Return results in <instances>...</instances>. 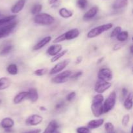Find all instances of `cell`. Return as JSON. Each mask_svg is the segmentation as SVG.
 Wrapping results in <instances>:
<instances>
[{"label":"cell","instance_id":"25","mask_svg":"<svg viewBox=\"0 0 133 133\" xmlns=\"http://www.w3.org/2000/svg\"><path fill=\"white\" fill-rule=\"evenodd\" d=\"M6 71H7L9 74H11V75H16V74H18V66H17L16 64H10L6 67Z\"/></svg>","mask_w":133,"mask_h":133},{"label":"cell","instance_id":"12","mask_svg":"<svg viewBox=\"0 0 133 133\" xmlns=\"http://www.w3.org/2000/svg\"><path fill=\"white\" fill-rule=\"evenodd\" d=\"M38 93L36 89L31 88L27 91V99H28L31 102L35 103L36 102H37V100H38Z\"/></svg>","mask_w":133,"mask_h":133},{"label":"cell","instance_id":"26","mask_svg":"<svg viewBox=\"0 0 133 133\" xmlns=\"http://www.w3.org/2000/svg\"><path fill=\"white\" fill-rule=\"evenodd\" d=\"M16 17H17V16L15 15V14H14V15L5 17V18H0V27L2 26H4V25L6 24V23H9V22H12V21L14 20Z\"/></svg>","mask_w":133,"mask_h":133},{"label":"cell","instance_id":"8","mask_svg":"<svg viewBox=\"0 0 133 133\" xmlns=\"http://www.w3.org/2000/svg\"><path fill=\"white\" fill-rule=\"evenodd\" d=\"M70 62V59H65L61 61V62L58 63L56 64V65L51 69L50 72H49V74H50L51 75H53V74H57V73L61 72H62V70L69 65Z\"/></svg>","mask_w":133,"mask_h":133},{"label":"cell","instance_id":"46","mask_svg":"<svg viewBox=\"0 0 133 133\" xmlns=\"http://www.w3.org/2000/svg\"><path fill=\"white\" fill-rule=\"evenodd\" d=\"M104 59H105V57H101V58H100L99 59L98 61H97V64H99V63H101V62H103V60H104Z\"/></svg>","mask_w":133,"mask_h":133},{"label":"cell","instance_id":"5","mask_svg":"<svg viewBox=\"0 0 133 133\" xmlns=\"http://www.w3.org/2000/svg\"><path fill=\"white\" fill-rule=\"evenodd\" d=\"M16 25L17 22L13 20L4 26H1L0 27V39L7 37L8 35H10V33L12 31Z\"/></svg>","mask_w":133,"mask_h":133},{"label":"cell","instance_id":"24","mask_svg":"<svg viewBox=\"0 0 133 133\" xmlns=\"http://www.w3.org/2000/svg\"><path fill=\"white\" fill-rule=\"evenodd\" d=\"M59 15L63 18H70L73 16V12L66 8H61L59 10Z\"/></svg>","mask_w":133,"mask_h":133},{"label":"cell","instance_id":"31","mask_svg":"<svg viewBox=\"0 0 133 133\" xmlns=\"http://www.w3.org/2000/svg\"><path fill=\"white\" fill-rule=\"evenodd\" d=\"M104 101V96L102 94L97 93V95H95L93 97V99H92V102H101L103 103Z\"/></svg>","mask_w":133,"mask_h":133},{"label":"cell","instance_id":"21","mask_svg":"<svg viewBox=\"0 0 133 133\" xmlns=\"http://www.w3.org/2000/svg\"><path fill=\"white\" fill-rule=\"evenodd\" d=\"M11 80L6 77H2L0 78V91L5 90L9 87L11 85Z\"/></svg>","mask_w":133,"mask_h":133},{"label":"cell","instance_id":"34","mask_svg":"<svg viewBox=\"0 0 133 133\" xmlns=\"http://www.w3.org/2000/svg\"><path fill=\"white\" fill-rule=\"evenodd\" d=\"M122 27L120 26H116V27H114V29L110 33V37H116L119 35V33L122 31Z\"/></svg>","mask_w":133,"mask_h":133},{"label":"cell","instance_id":"27","mask_svg":"<svg viewBox=\"0 0 133 133\" xmlns=\"http://www.w3.org/2000/svg\"><path fill=\"white\" fill-rule=\"evenodd\" d=\"M68 50L67 49L64 50H61V52H60L59 53H57V55L53 56V57L51 59V61L52 63H53V62H55V61H58V60H59L60 59L62 58L63 56H64L65 55L68 53Z\"/></svg>","mask_w":133,"mask_h":133},{"label":"cell","instance_id":"1","mask_svg":"<svg viewBox=\"0 0 133 133\" xmlns=\"http://www.w3.org/2000/svg\"><path fill=\"white\" fill-rule=\"evenodd\" d=\"M55 18L48 13H39L35 15L34 22L41 26H49L54 23Z\"/></svg>","mask_w":133,"mask_h":133},{"label":"cell","instance_id":"33","mask_svg":"<svg viewBox=\"0 0 133 133\" xmlns=\"http://www.w3.org/2000/svg\"><path fill=\"white\" fill-rule=\"evenodd\" d=\"M105 129L107 133H113L114 126L113 124L110 122H107L105 124Z\"/></svg>","mask_w":133,"mask_h":133},{"label":"cell","instance_id":"3","mask_svg":"<svg viewBox=\"0 0 133 133\" xmlns=\"http://www.w3.org/2000/svg\"><path fill=\"white\" fill-rule=\"evenodd\" d=\"M104 102L103 103V113H107L110 112L111 110L114 108L116 102V93L112 91L109 95L108 97L105 99Z\"/></svg>","mask_w":133,"mask_h":133},{"label":"cell","instance_id":"14","mask_svg":"<svg viewBox=\"0 0 133 133\" xmlns=\"http://www.w3.org/2000/svg\"><path fill=\"white\" fill-rule=\"evenodd\" d=\"M26 0H18L11 8V12L13 14H17L22 11L25 5Z\"/></svg>","mask_w":133,"mask_h":133},{"label":"cell","instance_id":"19","mask_svg":"<svg viewBox=\"0 0 133 133\" xmlns=\"http://www.w3.org/2000/svg\"><path fill=\"white\" fill-rule=\"evenodd\" d=\"M27 91H21L18 93L13 99V103L14 104H18L22 102L25 99L27 98Z\"/></svg>","mask_w":133,"mask_h":133},{"label":"cell","instance_id":"37","mask_svg":"<svg viewBox=\"0 0 133 133\" xmlns=\"http://www.w3.org/2000/svg\"><path fill=\"white\" fill-rule=\"evenodd\" d=\"M130 121V116L129 114H126L123 117L122 120V125L125 126H127L128 123H129Z\"/></svg>","mask_w":133,"mask_h":133},{"label":"cell","instance_id":"11","mask_svg":"<svg viewBox=\"0 0 133 133\" xmlns=\"http://www.w3.org/2000/svg\"><path fill=\"white\" fill-rule=\"evenodd\" d=\"M79 34H80V31H79V30L78 29H71L69 30V31H66V33H64L65 40H70L75 39V38L79 37Z\"/></svg>","mask_w":133,"mask_h":133},{"label":"cell","instance_id":"40","mask_svg":"<svg viewBox=\"0 0 133 133\" xmlns=\"http://www.w3.org/2000/svg\"><path fill=\"white\" fill-rule=\"evenodd\" d=\"M122 98H123V99H124L125 97H126L127 95H128V91H127V89L125 88V87L122 89Z\"/></svg>","mask_w":133,"mask_h":133},{"label":"cell","instance_id":"29","mask_svg":"<svg viewBox=\"0 0 133 133\" xmlns=\"http://www.w3.org/2000/svg\"><path fill=\"white\" fill-rule=\"evenodd\" d=\"M42 9V5L41 4H36L32 7V9H31V13L34 15H36V14L40 13Z\"/></svg>","mask_w":133,"mask_h":133},{"label":"cell","instance_id":"13","mask_svg":"<svg viewBox=\"0 0 133 133\" xmlns=\"http://www.w3.org/2000/svg\"><path fill=\"white\" fill-rule=\"evenodd\" d=\"M51 40V36H47L43 38L42 40H40V41L38 43H36L35 46L32 48V50L34 51H37L38 50L41 49L43 47L45 46L46 44H48L49 42Z\"/></svg>","mask_w":133,"mask_h":133},{"label":"cell","instance_id":"41","mask_svg":"<svg viewBox=\"0 0 133 133\" xmlns=\"http://www.w3.org/2000/svg\"><path fill=\"white\" fill-rule=\"evenodd\" d=\"M41 132V129H35V130H30V131L28 132H26L24 133H40Z\"/></svg>","mask_w":133,"mask_h":133},{"label":"cell","instance_id":"6","mask_svg":"<svg viewBox=\"0 0 133 133\" xmlns=\"http://www.w3.org/2000/svg\"><path fill=\"white\" fill-rule=\"evenodd\" d=\"M112 86V83L109 82H106V81L101 80H98L95 85L94 91L96 93L99 94H102L103 93L107 91Z\"/></svg>","mask_w":133,"mask_h":133},{"label":"cell","instance_id":"4","mask_svg":"<svg viewBox=\"0 0 133 133\" xmlns=\"http://www.w3.org/2000/svg\"><path fill=\"white\" fill-rule=\"evenodd\" d=\"M71 75H72V72L70 70H65L62 72H60L55 77L52 78L51 82L54 83H65L67 82Z\"/></svg>","mask_w":133,"mask_h":133},{"label":"cell","instance_id":"49","mask_svg":"<svg viewBox=\"0 0 133 133\" xmlns=\"http://www.w3.org/2000/svg\"><path fill=\"white\" fill-rule=\"evenodd\" d=\"M53 133H61V132H58V130H56L54 132H53Z\"/></svg>","mask_w":133,"mask_h":133},{"label":"cell","instance_id":"43","mask_svg":"<svg viewBox=\"0 0 133 133\" xmlns=\"http://www.w3.org/2000/svg\"><path fill=\"white\" fill-rule=\"evenodd\" d=\"M83 61V56H79L77 57L76 59V64H79L82 62Z\"/></svg>","mask_w":133,"mask_h":133},{"label":"cell","instance_id":"10","mask_svg":"<svg viewBox=\"0 0 133 133\" xmlns=\"http://www.w3.org/2000/svg\"><path fill=\"white\" fill-rule=\"evenodd\" d=\"M103 103L101 102H92L91 110L94 116L96 117H99L103 113Z\"/></svg>","mask_w":133,"mask_h":133},{"label":"cell","instance_id":"44","mask_svg":"<svg viewBox=\"0 0 133 133\" xmlns=\"http://www.w3.org/2000/svg\"><path fill=\"white\" fill-rule=\"evenodd\" d=\"M122 47V44H116V45H115L114 46V48H113V50H114V51H117L118 50L121 49Z\"/></svg>","mask_w":133,"mask_h":133},{"label":"cell","instance_id":"2","mask_svg":"<svg viewBox=\"0 0 133 133\" xmlns=\"http://www.w3.org/2000/svg\"><path fill=\"white\" fill-rule=\"evenodd\" d=\"M112 27L113 24L111 23H105V24L101 25V26H97V27H94V28L92 29L90 31H88L87 36V37L89 38V39L95 38L96 37L99 36L101 34L103 33L110 29Z\"/></svg>","mask_w":133,"mask_h":133},{"label":"cell","instance_id":"30","mask_svg":"<svg viewBox=\"0 0 133 133\" xmlns=\"http://www.w3.org/2000/svg\"><path fill=\"white\" fill-rule=\"evenodd\" d=\"M12 48L13 46L12 45H6L0 51V56H5L8 54L12 50Z\"/></svg>","mask_w":133,"mask_h":133},{"label":"cell","instance_id":"20","mask_svg":"<svg viewBox=\"0 0 133 133\" xmlns=\"http://www.w3.org/2000/svg\"><path fill=\"white\" fill-rule=\"evenodd\" d=\"M58 127V125L56 121H51L49 123L47 126L46 129H45L42 133H53Z\"/></svg>","mask_w":133,"mask_h":133},{"label":"cell","instance_id":"15","mask_svg":"<svg viewBox=\"0 0 133 133\" xmlns=\"http://www.w3.org/2000/svg\"><path fill=\"white\" fill-rule=\"evenodd\" d=\"M62 49V47L61 44H55L54 45L51 46L47 50V53L51 56H54L57 55V53H59Z\"/></svg>","mask_w":133,"mask_h":133},{"label":"cell","instance_id":"39","mask_svg":"<svg viewBox=\"0 0 133 133\" xmlns=\"http://www.w3.org/2000/svg\"><path fill=\"white\" fill-rule=\"evenodd\" d=\"M82 74H83V72L82 71L77 72L75 73V74H72V75L70 76V78H71V79H77V78H79L81 76H82Z\"/></svg>","mask_w":133,"mask_h":133},{"label":"cell","instance_id":"9","mask_svg":"<svg viewBox=\"0 0 133 133\" xmlns=\"http://www.w3.org/2000/svg\"><path fill=\"white\" fill-rule=\"evenodd\" d=\"M43 121V117L38 114L30 116L25 120V124L28 126H36L41 123Z\"/></svg>","mask_w":133,"mask_h":133},{"label":"cell","instance_id":"48","mask_svg":"<svg viewBox=\"0 0 133 133\" xmlns=\"http://www.w3.org/2000/svg\"><path fill=\"white\" fill-rule=\"evenodd\" d=\"M40 110H43V111H45V110H46V108H45V107H43V106H41L40 107Z\"/></svg>","mask_w":133,"mask_h":133},{"label":"cell","instance_id":"22","mask_svg":"<svg viewBox=\"0 0 133 133\" xmlns=\"http://www.w3.org/2000/svg\"><path fill=\"white\" fill-rule=\"evenodd\" d=\"M125 108L127 110H130L132 108V93H130L129 94L127 95L123 103Z\"/></svg>","mask_w":133,"mask_h":133},{"label":"cell","instance_id":"47","mask_svg":"<svg viewBox=\"0 0 133 133\" xmlns=\"http://www.w3.org/2000/svg\"><path fill=\"white\" fill-rule=\"evenodd\" d=\"M130 51H131V53L132 54L133 53V46L132 45H131V47H130Z\"/></svg>","mask_w":133,"mask_h":133},{"label":"cell","instance_id":"35","mask_svg":"<svg viewBox=\"0 0 133 133\" xmlns=\"http://www.w3.org/2000/svg\"><path fill=\"white\" fill-rule=\"evenodd\" d=\"M77 133H91L90 129L86 126H80L76 129Z\"/></svg>","mask_w":133,"mask_h":133},{"label":"cell","instance_id":"42","mask_svg":"<svg viewBox=\"0 0 133 133\" xmlns=\"http://www.w3.org/2000/svg\"><path fill=\"white\" fill-rule=\"evenodd\" d=\"M64 102L58 103V104H56V106H55V109H57V110L61 109V108H62V107L64 106Z\"/></svg>","mask_w":133,"mask_h":133},{"label":"cell","instance_id":"32","mask_svg":"<svg viewBox=\"0 0 133 133\" xmlns=\"http://www.w3.org/2000/svg\"><path fill=\"white\" fill-rule=\"evenodd\" d=\"M48 72V69L46 68H43V69H39L34 71V74L38 76H42L45 75Z\"/></svg>","mask_w":133,"mask_h":133},{"label":"cell","instance_id":"45","mask_svg":"<svg viewBox=\"0 0 133 133\" xmlns=\"http://www.w3.org/2000/svg\"><path fill=\"white\" fill-rule=\"evenodd\" d=\"M58 0H48V3L49 5H53V4L55 3Z\"/></svg>","mask_w":133,"mask_h":133},{"label":"cell","instance_id":"36","mask_svg":"<svg viewBox=\"0 0 133 133\" xmlns=\"http://www.w3.org/2000/svg\"><path fill=\"white\" fill-rule=\"evenodd\" d=\"M87 3H88L87 0H77V2L78 7L81 9H85L87 6Z\"/></svg>","mask_w":133,"mask_h":133},{"label":"cell","instance_id":"18","mask_svg":"<svg viewBox=\"0 0 133 133\" xmlns=\"http://www.w3.org/2000/svg\"><path fill=\"white\" fill-rule=\"evenodd\" d=\"M98 7H92L91 9H90L85 14H84L83 16V18L84 20H90V19H92L93 18L96 14H97L98 13Z\"/></svg>","mask_w":133,"mask_h":133},{"label":"cell","instance_id":"7","mask_svg":"<svg viewBox=\"0 0 133 133\" xmlns=\"http://www.w3.org/2000/svg\"><path fill=\"white\" fill-rule=\"evenodd\" d=\"M99 80L109 82L113 78V73L112 70L109 68H102L99 71L97 74Z\"/></svg>","mask_w":133,"mask_h":133},{"label":"cell","instance_id":"23","mask_svg":"<svg viewBox=\"0 0 133 133\" xmlns=\"http://www.w3.org/2000/svg\"><path fill=\"white\" fill-rule=\"evenodd\" d=\"M128 4V0H114L112 7L114 9H120L124 8Z\"/></svg>","mask_w":133,"mask_h":133},{"label":"cell","instance_id":"16","mask_svg":"<svg viewBox=\"0 0 133 133\" xmlns=\"http://www.w3.org/2000/svg\"><path fill=\"white\" fill-rule=\"evenodd\" d=\"M14 125V121L10 117H5L1 120L0 125L3 129H11Z\"/></svg>","mask_w":133,"mask_h":133},{"label":"cell","instance_id":"38","mask_svg":"<svg viewBox=\"0 0 133 133\" xmlns=\"http://www.w3.org/2000/svg\"><path fill=\"white\" fill-rule=\"evenodd\" d=\"M75 96H76V93H75V91H72V92L70 93L67 95V96H66V100L68 102L71 101V100L75 98Z\"/></svg>","mask_w":133,"mask_h":133},{"label":"cell","instance_id":"28","mask_svg":"<svg viewBox=\"0 0 133 133\" xmlns=\"http://www.w3.org/2000/svg\"><path fill=\"white\" fill-rule=\"evenodd\" d=\"M129 37V33L127 31H121L119 33V35L116 37L118 40L119 42H124L127 40Z\"/></svg>","mask_w":133,"mask_h":133},{"label":"cell","instance_id":"17","mask_svg":"<svg viewBox=\"0 0 133 133\" xmlns=\"http://www.w3.org/2000/svg\"><path fill=\"white\" fill-rule=\"evenodd\" d=\"M104 119H94L91 120L88 123V128L90 129H97V128L100 127L102 126L103 124L104 123Z\"/></svg>","mask_w":133,"mask_h":133}]
</instances>
